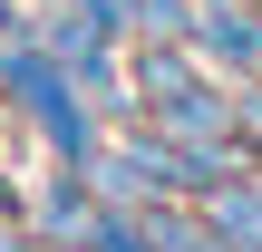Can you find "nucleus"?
Masks as SVG:
<instances>
[{
  "mask_svg": "<svg viewBox=\"0 0 262 252\" xmlns=\"http://www.w3.org/2000/svg\"><path fill=\"white\" fill-rule=\"evenodd\" d=\"M136 97H146L156 126L185 136V146H224V126H233V97L194 68L185 39H146V49H136Z\"/></svg>",
  "mask_w": 262,
  "mask_h": 252,
  "instance_id": "obj_1",
  "label": "nucleus"
},
{
  "mask_svg": "<svg viewBox=\"0 0 262 252\" xmlns=\"http://www.w3.org/2000/svg\"><path fill=\"white\" fill-rule=\"evenodd\" d=\"M0 87L49 126V146L68 155V165H97V136H88V117H78V78L58 68V49H39V39H0Z\"/></svg>",
  "mask_w": 262,
  "mask_h": 252,
  "instance_id": "obj_2",
  "label": "nucleus"
},
{
  "mask_svg": "<svg viewBox=\"0 0 262 252\" xmlns=\"http://www.w3.org/2000/svg\"><path fill=\"white\" fill-rule=\"evenodd\" d=\"M194 39H204L214 68H243V78L262 68V19L243 10V0H194Z\"/></svg>",
  "mask_w": 262,
  "mask_h": 252,
  "instance_id": "obj_3",
  "label": "nucleus"
},
{
  "mask_svg": "<svg viewBox=\"0 0 262 252\" xmlns=\"http://www.w3.org/2000/svg\"><path fill=\"white\" fill-rule=\"evenodd\" d=\"M204 223L233 252H262V175H214L204 185Z\"/></svg>",
  "mask_w": 262,
  "mask_h": 252,
  "instance_id": "obj_4",
  "label": "nucleus"
},
{
  "mask_svg": "<svg viewBox=\"0 0 262 252\" xmlns=\"http://www.w3.org/2000/svg\"><path fill=\"white\" fill-rule=\"evenodd\" d=\"M136 214H146V233H156V252H233L224 233H214V223H204V204L185 214L175 194H156V204H136Z\"/></svg>",
  "mask_w": 262,
  "mask_h": 252,
  "instance_id": "obj_5",
  "label": "nucleus"
},
{
  "mask_svg": "<svg viewBox=\"0 0 262 252\" xmlns=\"http://www.w3.org/2000/svg\"><path fill=\"white\" fill-rule=\"evenodd\" d=\"M126 19L146 39H194V0H126Z\"/></svg>",
  "mask_w": 262,
  "mask_h": 252,
  "instance_id": "obj_6",
  "label": "nucleus"
},
{
  "mask_svg": "<svg viewBox=\"0 0 262 252\" xmlns=\"http://www.w3.org/2000/svg\"><path fill=\"white\" fill-rule=\"evenodd\" d=\"M243 10H253V19H262V0H243Z\"/></svg>",
  "mask_w": 262,
  "mask_h": 252,
  "instance_id": "obj_7",
  "label": "nucleus"
},
{
  "mask_svg": "<svg viewBox=\"0 0 262 252\" xmlns=\"http://www.w3.org/2000/svg\"><path fill=\"white\" fill-rule=\"evenodd\" d=\"M10 252H19V243H10Z\"/></svg>",
  "mask_w": 262,
  "mask_h": 252,
  "instance_id": "obj_8",
  "label": "nucleus"
}]
</instances>
